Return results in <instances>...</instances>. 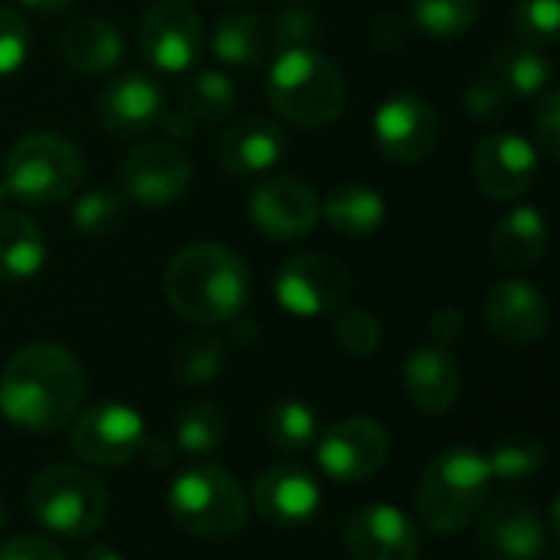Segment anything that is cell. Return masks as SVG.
I'll return each instance as SVG.
<instances>
[{
  "mask_svg": "<svg viewBox=\"0 0 560 560\" xmlns=\"http://www.w3.org/2000/svg\"><path fill=\"white\" fill-rule=\"evenodd\" d=\"M85 394L79 361L49 341L20 348L0 374V413L30 433H52L66 427Z\"/></svg>",
  "mask_w": 560,
  "mask_h": 560,
  "instance_id": "cell-1",
  "label": "cell"
},
{
  "mask_svg": "<svg viewBox=\"0 0 560 560\" xmlns=\"http://www.w3.org/2000/svg\"><path fill=\"white\" fill-rule=\"evenodd\" d=\"M164 299L194 325L233 322L249 302V269L230 246L190 243L164 269Z\"/></svg>",
  "mask_w": 560,
  "mask_h": 560,
  "instance_id": "cell-2",
  "label": "cell"
},
{
  "mask_svg": "<svg viewBox=\"0 0 560 560\" xmlns=\"http://www.w3.org/2000/svg\"><path fill=\"white\" fill-rule=\"evenodd\" d=\"M266 95L285 121L325 128L345 112L348 85L341 69L318 49L285 46L272 56Z\"/></svg>",
  "mask_w": 560,
  "mask_h": 560,
  "instance_id": "cell-3",
  "label": "cell"
},
{
  "mask_svg": "<svg viewBox=\"0 0 560 560\" xmlns=\"http://www.w3.org/2000/svg\"><path fill=\"white\" fill-rule=\"evenodd\" d=\"M171 518L194 538L230 541L249 522L243 486L217 463H190L167 489Z\"/></svg>",
  "mask_w": 560,
  "mask_h": 560,
  "instance_id": "cell-4",
  "label": "cell"
},
{
  "mask_svg": "<svg viewBox=\"0 0 560 560\" xmlns=\"http://www.w3.org/2000/svg\"><path fill=\"white\" fill-rule=\"evenodd\" d=\"M489 463L476 450H443L420 479L417 515L436 535H456L472 525L489 495Z\"/></svg>",
  "mask_w": 560,
  "mask_h": 560,
  "instance_id": "cell-5",
  "label": "cell"
},
{
  "mask_svg": "<svg viewBox=\"0 0 560 560\" xmlns=\"http://www.w3.org/2000/svg\"><path fill=\"white\" fill-rule=\"evenodd\" d=\"M82 151L56 131L23 135L3 161V190L26 207H52L82 184Z\"/></svg>",
  "mask_w": 560,
  "mask_h": 560,
  "instance_id": "cell-6",
  "label": "cell"
},
{
  "mask_svg": "<svg viewBox=\"0 0 560 560\" xmlns=\"http://www.w3.org/2000/svg\"><path fill=\"white\" fill-rule=\"evenodd\" d=\"M26 509L46 532L82 541L105 525L108 492L82 466H49L33 479Z\"/></svg>",
  "mask_w": 560,
  "mask_h": 560,
  "instance_id": "cell-7",
  "label": "cell"
},
{
  "mask_svg": "<svg viewBox=\"0 0 560 560\" xmlns=\"http://www.w3.org/2000/svg\"><path fill=\"white\" fill-rule=\"evenodd\" d=\"M354 276L328 253H299L279 266L276 299L289 315L325 318L348 305Z\"/></svg>",
  "mask_w": 560,
  "mask_h": 560,
  "instance_id": "cell-8",
  "label": "cell"
},
{
  "mask_svg": "<svg viewBox=\"0 0 560 560\" xmlns=\"http://www.w3.org/2000/svg\"><path fill=\"white\" fill-rule=\"evenodd\" d=\"M318 466L331 482L354 486L377 476L390 459V436L377 420H341L318 436Z\"/></svg>",
  "mask_w": 560,
  "mask_h": 560,
  "instance_id": "cell-9",
  "label": "cell"
},
{
  "mask_svg": "<svg viewBox=\"0 0 560 560\" xmlns=\"http://www.w3.org/2000/svg\"><path fill=\"white\" fill-rule=\"evenodd\" d=\"M190 158L177 141H148L118 164L115 177L121 197L141 207H164L184 197V190L190 187Z\"/></svg>",
  "mask_w": 560,
  "mask_h": 560,
  "instance_id": "cell-10",
  "label": "cell"
},
{
  "mask_svg": "<svg viewBox=\"0 0 560 560\" xmlns=\"http://www.w3.org/2000/svg\"><path fill=\"white\" fill-rule=\"evenodd\" d=\"M200 13L187 0H154L138 26V49L158 72H187L200 56Z\"/></svg>",
  "mask_w": 560,
  "mask_h": 560,
  "instance_id": "cell-11",
  "label": "cell"
},
{
  "mask_svg": "<svg viewBox=\"0 0 560 560\" xmlns=\"http://www.w3.org/2000/svg\"><path fill=\"white\" fill-rule=\"evenodd\" d=\"M374 141L394 164H420L440 144V115L417 92L390 95L374 112Z\"/></svg>",
  "mask_w": 560,
  "mask_h": 560,
  "instance_id": "cell-12",
  "label": "cell"
},
{
  "mask_svg": "<svg viewBox=\"0 0 560 560\" xmlns=\"http://www.w3.org/2000/svg\"><path fill=\"white\" fill-rule=\"evenodd\" d=\"M144 450V420L128 404H95L72 430V453L89 466H125Z\"/></svg>",
  "mask_w": 560,
  "mask_h": 560,
  "instance_id": "cell-13",
  "label": "cell"
},
{
  "mask_svg": "<svg viewBox=\"0 0 560 560\" xmlns=\"http://www.w3.org/2000/svg\"><path fill=\"white\" fill-rule=\"evenodd\" d=\"M249 217L259 226V233H266L269 240L292 243V240H305L318 226L322 200L308 180L279 174L256 184V190L249 194Z\"/></svg>",
  "mask_w": 560,
  "mask_h": 560,
  "instance_id": "cell-14",
  "label": "cell"
},
{
  "mask_svg": "<svg viewBox=\"0 0 560 560\" xmlns=\"http://www.w3.org/2000/svg\"><path fill=\"white\" fill-rule=\"evenodd\" d=\"M541 174L538 148L515 131H492L476 144L472 177L479 190L492 200L525 197Z\"/></svg>",
  "mask_w": 560,
  "mask_h": 560,
  "instance_id": "cell-15",
  "label": "cell"
},
{
  "mask_svg": "<svg viewBox=\"0 0 560 560\" xmlns=\"http://www.w3.org/2000/svg\"><path fill=\"white\" fill-rule=\"evenodd\" d=\"M486 325L502 345L528 348L545 338L551 325V305L545 292L525 279H505L486 295Z\"/></svg>",
  "mask_w": 560,
  "mask_h": 560,
  "instance_id": "cell-16",
  "label": "cell"
},
{
  "mask_svg": "<svg viewBox=\"0 0 560 560\" xmlns=\"http://www.w3.org/2000/svg\"><path fill=\"white\" fill-rule=\"evenodd\" d=\"M479 515V545L499 558L538 560L555 541V528H548L541 512L525 499H502Z\"/></svg>",
  "mask_w": 560,
  "mask_h": 560,
  "instance_id": "cell-17",
  "label": "cell"
},
{
  "mask_svg": "<svg viewBox=\"0 0 560 560\" xmlns=\"http://www.w3.org/2000/svg\"><path fill=\"white\" fill-rule=\"evenodd\" d=\"M345 548L354 560H420V532L394 505H364L345 522Z\"/></svg>",
  "mask_w": 560,
  "mask_h": 560,
  "instance_id": "cell-18",
  "label": "cell"
},
{
  "mask_svg": "<svg viewBox=\"0 0 560 560\" xmlns=\"http://www.w3.org/2000/svg\"><path fill=\"white\" fill-rule=\"evenodd\" d=\"M164 92L144 72H128L112 79L95 98V118L105 131L118 138H135L154 131L164 118Z\"/></svg>",
  "mask_w": 560,
  "mask_h": 560,
  "instance_id": "cell-19",
  "label": "cell"
},
{
  "mask_svg": "<svg viewBox=\"0 0 560 560\" xmlns=\"http://www.w3.org/2000/svg\"><path fill=\"white\" fill-rule=\"evenodd\" d=\"M253 505L256 512L279 528H295L315 518L322 505V486L318 479L295 466V463H279L269 466L256 486H253Z\"/></svg>",
  "mask_w": 560,
  "mask_h": 560,
  "instance_id": "cell-20",
  "label": "cell"
},
{
  "mask_svg": "<svg viewBox=\"0 0 560 560\" xmlns=\"http://www.w3.org/2000/svg\"><path fill=\"white\" fill-rule=\"evenodd\" d=\"M404 390L427 417H446L463 394V371L456 358L436 345L417 348L404 364Z\"/></svg>",
  "mask_w": 560,
  "mask_h": 560,
  "instance_id": "cell-21",
  "label": "cell"
},
{
  "mask_svg": "<svg viewBox=\"0 0 560 560\" xmlns=\"http://www.w3.org/2000/svg\"><path fill=\"white\" fill-rule=\"evenodd\" d=\"M285 131L262 115H249L240 118L236 125H230L220 141H217V161L223 171L236 174V177H249V174H266L272 171L282 158H285Z\"/></svg>",
  "mask_w": 560,
  "mask_h": 560,
  "instance_id": "cell-22",
  "label": "cell"
},
{
  "mask_svg": "<svg viewBox=\"0 0 560 560\" xmlns=\"http://www.w3.org/2000/svg\"><path fill=\"white\" fill-rule=\"evenodd\" d=\"M210 49L226 66H259L282 49L279 23L259 10H233L213 23Z\"/></svg>",
  "mask_w": 560,
  "mask_h": 560,
  "instance_id": "cell-23",
  "label": "cell"
},
{
  "mask_svg": "<svg viewBox=\"0 0 560 560\" xmlns=\"http://www.w3.org/2000/svg\"><path fill=\"white\" fill-rule=\"evenodd\" d=\"M548 240H551V230H548V220L541 213V207H515L509 210L495 226H492V236H489V253L492 259L502 266V269H535L545 253H548Z\"/></svg>",
  "mask_w": 560,
  "mask_h": 560,
  "instance_id": "cell-24",
  "label": "cell"
},
{
  "mask_svg": "<svg viewBox=\"0 0 560 560\" xmlns=\"http://www.w3.org/2000/svg\"><path fill=\"white\" fill-rule=\"evenodd\" d=\"M59 49L72 69L98 75L121 59V33L102 16H79L62 30Z\"/></svg>",
  "mask_w": 560,
  "mask_h": 560,
  "instance_id": "cell-25",
  "label": "cell"
},
{
  "mask_svg": "<svg viewBox=\"0 0 560 560\" xmlns=\"http://www.w3.org/2000/svg\"><path fill=\"white\" fill-rule=\"evenodd\" d=\"M384 213H387L384 197L374 187L358 184V180L338 184L322 203V217L328 220V226L348 240H368L371 233H377L384 223Z\"/></svg>",
  "mask_w": 560,
  "mask_h": 560,
  "instance_id": "cell-26",
  "label": "cell"
},
{
  "mask_svg": "<svg viewBox=\"0 0 560 560\" xmlns=\"http://www.w3.org/2000/svg\"><path fill=\"white\" fill-rule=\"evenodd\" d=\"M46 262V236L23 210L0 213V279L26 282Z\"/></svg>",
  "mask_w": 560,
  "mask_h": 560,
  "instance_id": "cell-27",
  "label": "cell"
},
{
  "mask_svg": "<svg viewBox=\"0 0 560 560\" xmlns=\"http://www.w3.org/2000/svg\"><path fill=\"white\" fill-rule=\"evenodd\" d=\"M489 69L509 85L512 98H538L551 79H555V66L551 59L528 46V43H505L489 56Z\"/></svg>",
  "mask_w": 560,
  "mask_h": 560,
  "instance_id": "cell-28",
  "label": "cell"
},
{
  "mask_svg": "<svg viewBox=\"0 0 560 560\" xmlns=\"http://www.w3.org/2000/svg\"><path fill=\"white\" fill-rule=\"evenodd\" d=\"M180 108L194 121H223L236 108V85L220 69H203L187 79Z\"/></svg>",
  "mask_w": 560,
  "mask_h": 560,
  "instance_id": "cell-29",
  "label": "cell"
},
{
  "mask_svg": "<svg viewBox=\"0 0 560 560\" xmlns=\"http://www.w3.org/2000/svg\"><path fill=\"white\" fill-rule=\"evenodd\" d=\"M489 476L499 479V482H509V486H522L535 476L545 472L548 466V450L532 440V436H509L502 440L489 456Z\"/></svg>",
  "mask_w": 560,
  "mask_h": 560,
  "instance_id": "cell-30",
  "label": "cell"
},
{
  "mask_svg": "<svg viewBox=\"0 0 560 560\" xmlns=\"http://www.w3.org/2000/svg\"><path fill=\"white\" fill-rule=\"evenodd\" d=\"M410 13L423 33L436 39H456L476 26L482 0H410Z\"/></svg>",
  "mask_w": 560,
  "mask_h": 560,
  "instance_id": "cell-31",
  "label": "cell"
},
{
  "mask_svg": "<svg viewBox=\"0 0 560 560\" xmlns=\"http://www.w3.org/2000/svg\"><path fill=\"white\" fill-rule=\"evenodd\" d=\"M266 433L282 453H302L318 440V417L302 400H279L266 417Z\"/></svg>",
  "mask_w": 560,
  "mask_h": 560,
  "instance_id": "cell-32",
  "label": "cell"
},
{
  "mask_svg": "<svg viewBox=\"0 0 560 560\" xmlns=\"http://www.w3.org/2000/svg\"><path fill=\"white\" fill-rule=\"evenodd\" d=\"M223 345L213 335H190L174 348L171 371L187 387H203L223 371Z\"/></svg>",
  "mask_w": 560,
  "mask_h": 560,
  "instance_id": "cell-33",
  "label": "cell"
},
{
  "mask_svg": "<svg viewBox=\"0 0 560 560\" xmlns=\"http://www.w3.org/2000/svg\"><path fill=\"white\" fill-rule=\"evenodd\" d=\"M226 440V417L213 404H194L177 423V443L190 456H207Z\"/></svg>",
  "mask_w": 560,
  "mask_h": 560,
  "instance_id": "cell-34",
  "label": "cell"
},
{
  "mask_svg": "<svg viewBox=\"0 0 560 560\" xmlns=\"http://www.w3.org/2000/svg\"><path fill=\"white\" fill-rule=\"evenodd\" d=\"M121 220H125V197L115 190H89L72 207V226L89 240L108 236L112 230L121 226Z\"/></svg>",
  "mask_w": 560,
  "mask_h": 560,
  "instance_id": "cell-35",
  "label": "cell"
},
{
  "mask_svg": "<svg viewBox=\"0 0 560 560\" xmlns=\"http://www.w3.org/2000/svg\"><path fill=\"white\" fill-rule=\"evenodd\" d=\"M512 23L522 43L535 49L555 46L560 36V3L558 0H518Z\"/></svg>",
  "mask_w": 560,
  "mask_h": 560,
  "instance_id": "cell-36",
  "label": "cell"
},
{
  "mask_svg": "<svg viewBox=\"0 0 560 560\" xmlns=\"http://www.w3.org/2000/svg\"><path fill=\"white\" fill-rule=\"evenodd\" d=\"M335 338L345 354L371 358V354H377V348L384 341V328H381L377 315L368 308H341L338 322H335Z\"/></svg>",
  "mask_w": 560,
  "mask_h": 560,
  "instance_id": "cell-37",
  "label": "cell"
},
{
  "mask_svg": "<svg viewBox=\"0 0 560 560\" xmlns=\"http://www.w3.org/2000/svg\"><path fill=\"white\" fill-rule=\"evenodd\" d=\"M512 92H509V85L486 66L472 82H469V89H466V112L476 118V121H486V125H492V121H499L509 108H512Z\"/></svg>",
  "mask_w": 560,
  "mask_h": 560,
  "instance_id": "cell-38",
  "label": "cell"
},
{
  "mask_svg": "<svg viewBox=\"0 0 560 560\" xmlns=\"http://www.w3.org/2000/svg\"><path fill=\"white\" fill-rule=\"evenodd\" d=\"M30 43H33V33L23 13L13 10L10 3H0V75L16 72L26 62Z\"/></svg>",
  "mask_w": 560,
  "mask_h": 560,
  "instance_id": "cell-39",
  "label": "cell"
},
{
  "mask_svg": "<svg viewBox=\"0 0 560 560\" xmlns=\"http://www.w3.org/2000/svg\"><path fill=\"white\" fill-rule=\"evenodd\" d=\"M535 148L548 158H560V89L548 85L535 105Z\"/></svg>",
  "mask_w": 560,
  "mask_h": 560,
  "instance_id": "cell-40",
  "label": "cell"
},
{
  "mask_svg": "<svg viewBox=\"0 0 560 560\" xmlns=\"http://www.w3.org/2000/svg\"><path fill=\"white\" fill-rule=\"evenodd\" d=\"M0 560H66V555L49 538L16 535L0 545Z\"/></svg>",
  "mask_w": 560,
  "mask_h": 560,
  "instance_id": "cell-41",
  "label": "cell"
},
{
  "mask_svg": "<svg viewBox=\"0 0 560 560\" xmlns=\"http://www.w3.org/2000/svg\"><path fill=\"white\" fill-rule=\"evenodd\" d=\"M430 338H433L436 348L450 351L463 338V312L459 308H440L430 318Z\"/></svg>",
  "mask_w": 560,
  "mask_h": 560,
  "instance_id": "cell-42",
  "label": "cell"
},
{
  "mask_svg": "<svg viewBox=\"0 0 560 560\" xmlns=\"http://www.w3.org/2000/svg\"><path fill=\"white\" fill-rule=\"evenodd\" d=\"M374 43L387 52L404 46L407 43V20L400 13H381L374 23Z\"/></svg>",
  "mask_w": 560,
  "mask_h": 560,
  "instance_id": "cell-43",
  "label": "cell"
},
{
  "mask_svg": "<svg viewBox=\"0 0 560 560\" xmlns=\"http://www.w3.org/2000/svg\"><path fill=\"white\" fill-rule=\"evenodd\" d=\"M158 128H164V131H167V141H187V138H194V135H197V121H194L184 108L164 112V118H161V125H158Z\"/></svg>",
  "mask_w": 560,
  "mask_h": 560,
  "instance_id": "cell-44",
  "label": "cell"
},
{
  "mask_svg": "<svg viewBox=\"0 0 560 560\" xmlns=\"http://www.w3.org/2000/svg\"><path fill=\"white\" fill-rule=\"evenodd\" d=\"M26 10H36V13H46V16H52V13H62V10H69L75 0H20Z\"/></svg>",
  "mask_w": 560,
  "mask_h": 560,
  "instance_id": "cell-45",
  "label": "cell"
},
{
  "mask_svg": "<svg viewBox=\"0 0 560 560\" xmlns=\"http://www.w3.org/2000/svg\"><path fill=\"white\" fill-rule=\"evenodd\" d=\"M79 560H125V558H121L115 548H108V545H92V548H89V551H85Z\"/></svg>",
  "mask_w": 560,
  "mask_h": 560,
  "instance_id": "cell-46",
  "label": "cell"
},
{
  "mask_svg": "<svg viewBox=\"0 0 560 560\" xmlns=\"http://www.w3.org/2000/svg\"><path fill=\"white\" fill-rule=\"evenodd\" d=\"M3 525H7V515H3V505H0V532H3Z\"/></svg>",
  "mask_w": 560,
  "mask_h": 560,
  "instance_id": "cell-47",
  "label": "cell"
},
{
  "mask_svg": "<svg viewBox=\"0 0 560 560\" xmlns=\"http://www.w3.org/2000/svg\"><path fill=\"white\" fill-rule=\"evenodd\" d=\"M3 197H7V190H3V184H0V207H3Z\"/></svg>",
  "mask_w": 560,
  "mask_h": 560,
  "instance_id": "cell-48",
  "label": "cell"
},
{
  "mask_svg": "<svg viewBox=\"0 0 560 560\" xmlns=\"http://www.w3.org/2000/svg\"><path fill=\"white\" fill-rule=\"evenodd\" d=\"M499 560H512V558H499Z\"/></svg>",
  "mask_w": 560,
  "mask_h": 560,
  "instance_id": "cell-49",
  "label": "cell"
}]
</instances>
